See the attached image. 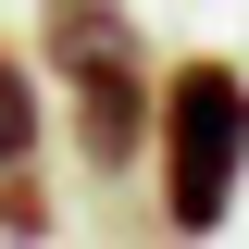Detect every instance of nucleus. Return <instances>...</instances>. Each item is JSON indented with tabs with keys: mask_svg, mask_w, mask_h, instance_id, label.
Instances as JSON below:
<instances>
[{
	"mask_svg": "<svg viewBox=\"0 0 249 249\" xmlns=\"http://www.w3.org/2000/svg\"><path fill=\"white\" fill-rule=\"evenodd\" d=\"M150 175H162V237H212L249 187V75L224 50L162 62L150 88Z\"/></svg>",
	"mask_w": 249,
	"mask_h": 249,
	"instance_id": "obj_1",
	"label": "nucleus"
},
{
	"mask_svg": "<svg viewBox=\"0 0 249 249\" xmlns=\"http://www.w3.org/2000/svg\"><path fill=\"white\" fill-rule=\"evenodd\" d=\"M37 62L62 88L75 162L88 175H137L150 162V50L124 25V0H37Z\"/></svg>",
	"mask_w": 249,
	"mask_h": 249,
	"instance_id": "obj_2",
	"label": "nucleus"
},
{
	"mask_svg": "<svg viewBox=\"0 0 249 249\" xmlns=\"http://www.w3.org/2000/svg\"><path fill=\"white\" fill-rule=\"evenodd\" d=\"M37 137H50V124H37V75H25V50L0 37V162H37Z\"/></svg>",
	"mask_w": 249,
	"mask_h": 249,
	"instance_id": "obj_3",
	"label": "nucleus"
},
{
	"mask_svg": "<svg viewBox=\"0 0 249 249\" xmlns=\"http://www.w3.org/2000/svg\"><path fill=\"white\" fill-rule=\"evenodd\" d=\"M0 237H50V187H37V162H0Z\"/></svg>",
	"mask_w": 249,
	"mask_h": 249,
	"instance_id": "obj_4",
	"label": "nucleus"
}]
</instances>
